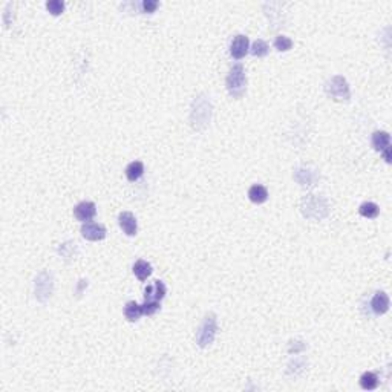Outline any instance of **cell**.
Wrapping results in <instances>:
<instances>
[{
	"instance_id": "7",
	"label": "cell",
	"mask_w": 392,
	"mask_h": 392,
	"mask_svg": "<svg viewBox=\"0 0 392 392\" xmlns=\"http://www.w3.org/2000/svg\"><path fill=\"white\" fill-rule=\"evenodd\" d=\"M248 49H250V42H248V37L247 36H244V34H238L232 44H230V54L233 58H242L247 56L248 52Z\"/></svg>"
},
{
	"instance_id": "16",
	"label": "cell",
	"mask_w": 392,
	"mask_h": 392,
	"mask_svg": "<svg viewBox=\"0 0 392 392\" xmlns=\"http://www.w3.org/2000/svg\"><path fill=\"white\" fill-rule=\"evenodd\" d=\"M141 316H142V306L140 304H136L135 300H130V302L126 304V306H124V317L128 318L129 322H136Z\"/></svg>"
},
{
	"instance_id": "5",
	"label": "cell",
	"mask_w": 392,
	"mask_h": 392,
	"mask_svg": "<svg viewBox=\"0 0 392 392\" xmlns=\"http://www.w3.org/2000/svg\"><path fill=\"white\" fill-rule=\"evenodd\" d=\"M325 92L334 98L336 102H348L350 96H351V92H350V86L346 83V80L343 78L342 76H336L332 77L326 84H325Z\"/></svg>"
},
{
	"instance_id": "3",
	"label": "cell",
	"mask_w": 392,
	"mask_h": 392,
	"mask_svg": "<svg viewBox=\"0 0 392 392\" xmlns=\"http://www.w3.org/2000/svg\"><path fill=\"white\" fill-rule=\"evenodd\" d=\"M216 331H218V320L216 316L213 312H208L204 317V322L200 326L198 332H196V343L201 348H207L208 345H212L214 337H216Z\"/></svg>"
},
{
	"instance_id": "20",
	"label": "cell",
	"mask_w": 392,
	"mask_h": 392,
	"mask_svg": "<svg viewBox=\"0 0 392 392\" xmlns=\"http://www.w3.org/2000/svg\"><path fill=\"white\" fill-rule=\"evenodd\" d=\"M252 54L253 56H256V57H265L266 54H268V44H266V42H264V40H256L253 44H252Z\"/></svg>"
},
{
	"instance_id": "21",
	"label": "cell",
	"mask_w": 392,
	"mask_h": 392,
	"mask_svg": "<svg viewBox=\"0 0 392 392\" xmlns=\"http://www.w3.org/2000/svg\"><path fill=\"white\" fill-rule=\"evenodd\" d=\"M274 48L280 52L290 51V49L292 48V40L286 36H278L276 40H274Z\"/></svg>"
},
{
	"instance_id": "19",
	"label": "cell",
	"mask_w": 392,
	"mask_h": 392,
	"mask_svg": "<svg viewBox=\"0 0 392 392\" xmlns=\"http://www.w3.org/2000/svg\"><path fill=\"white\" fill-rule=\"evenodd\" d=\"M378 212H380V208H378V206L374 204V202H363V204L358 207V213H360L362 216H364V218H370V219L378 216Z\"/></svg>"
},
{
	"instance_id": "22",
	"label": "cell",
	"mask_w": 392,
	"mask_h": 392,
	"mask_svg": "<svg viewBox=\"0 0 392 392\" xmlns=\"http://www.w3.org/2000/svg\"><path fill=\"white\" fill-rule=\"evenodd\" d=\"M46 10L52 16H60L64 11V2H62V0H49V2H46Z\"/></svg>"
},
{
	"instance_id": "23",
	"label": "cell",
	"mask_w": 392,
	"mask_h": 392,
	"mask_svg": "<svg viewBox=\"0 0 392 392\" xmlns=\"http://www.w3.org/2000/svg\"><path fill=\"white\" fill-rule=\"evenodd\" d=\"M141 306H142V314L152 316L160 310V302L158 300H146Z\"/></svg>"
},
{
	"instance_id": "6",
	"label": "cell",
	"mask_w": 392,
	"mask_h": 392,
	"mask_svg": "<svg viewBox=\"0 0 392 392\" xmlns=\"http://www.w3.org/2000/svg\"><path fill=\"white\" fill-rule=\"evenodd\" d=\"M52 288H54L52 274L48 273V272H42L36 279V298L40 302H46L49 298H51Z\"/></svg>"
},
{
	"instance_id": "2",
	"label": "cell",
	"mask_w": 392,
	"mask_h": 392,
	"mask_svg": "<svg viewBox=\"0 0 392 392\" xmlns=\"http://www.w3.org/2000/svg\"><path fill=\"white\" fill-rule=\"evenodd\" d=\"M247 88V76L242 64H234L227 76V89L233 98H240Z\"/></svg>"
},
{
	"instance_id": "25",
	"label": "cell",
	"mask_w": 392,
	"mask_h": 392,
	"mask_svg": "<svg viewBox=\"0 0 392 392\" xmlns=\"http://www.w3.org/2000/svg\"><path fill=\"white\" fill-rule=\"evenodd\" d=\"M383 152V158L386 162H390V147H386V149L382 150Z\"/></svg>"
},
{
	"instance_id": "10",
	"label": "cell",
	"mask_w": 392,
	"mask_h": 392,
	"mask_svg": "<svg viewBox=\"0 0 392 392\" xmlns=\"http://www.w3.org/2000/svg\"><path fill=\"white\" fill-rule=\"evenodd\" d=\"M74 214H76V218L78 220H82V222H88V220H90L96 214V207H95L94 202L83 201V202L76 206V208H74Z\"/></svg>"
},
{
	"instance_id": "17",
	"label": "cell",
	"mask_w": 392,
	"mask_h": 392,
	"mask_svg": "<svg viewBox=\"0 0 392 392\" xmlns=\"http://www.w3.org/2000/svg\"><path fill=\"white\" fill-rule=\"evenodd\" d=\"M372 147L376 150H383L386 147H389V142H390V136L388 132H383V130H377L372 134Z\"/></svg>"
},
{
	"instance_id": "13",
	"label": "cell",
	"mask_w": 392,
	"mask_h": 392,
	"mask_svg": "<svg viewBox=\"0 0 392 392\" xmlns=\"http://www.w3.org/2000/svg\"><path fill=\"white\" fill-rule=\"evenodd\" d=\"M248 198L254 204H262V202H265L268 200V190L264 186H260V184H254L248 190Z\"/></svg>"
},
{
	"instance_id": "18",
	"label": "cell",
	"mask_w": 392,
	"mask_h": 392,
	"mask_svg": "<svg viewBox=\"0 0 392 392\" xmlns=\"http://www.w3.org/2000/svg\"><path fill=\"white\" fill-rule=\"evenodd\" d=\"M360 386L364 389V390H374L377 386H378V377L377 374L368 371L364 374H362L360 377Z\"/></svg>"
},
{
	"instance_id": "24",
	"label": "cell",
	"mask_w": 392,
	"mask_h": 392,
	"mask_svg": "<svg viewBox=\"0 0 392 392\" xmlns=\"http://www.w3.org/2000/svg\"><path fill=\"white\" fill-rule=\"evenodd\" d=\"M141 6H142L144 12H155L156 8H158V2L156 0H144Z\"/></svg>"
},
{
	"instance_id": "8",
	"label": "cell",
	"mask_w": 392,
	"mask_h": 392,
	"mask_svg": "<svg viewBox=\"0 0 392 392\" xmlns=\"http://www.w3.org/2000/svg\"><path fill=\"white\" fill-rule=\"evenodd\" d=\"M118 224H120L121 230L124 232L128 236H135L136 232H138L136 218L130 212H121L120 216H118Z\"/></svg>"
},
{
	"instance_id": "11",
	"label": "cell",
	"mask_w": 392,
	"mask_h": 392,
	"mask_svg": "<svg viewBox=\"0 0 392 392\" xmlns=\"http://www.w3.org/2000/svg\"><path fill=\"white\" fill-rule=\"evenodd\" d=\"M371 308L376 314H384L389 310V298L384 291H377L372 300H371Z\"/></svg>"
},
{
	"instance_id": "12",
	"label": "cell",
	"mask_w": 392,
	"mask_h": 392,
	"mask_svg": "<svg viewBox=\"0 0 392 392\" xmlns=\"http://www.w3.org/2000/svg\"><path fill=\"white\" fill-rule=\"evenodd\" d=\"M146 300H161L166 296V285L161 280H155L154 285H149L144 290Z\"/></svg>"
},
{
	"instance_id": "9",
	"label": "cell",
	"mask_w": 392,
	"mask_h": 392,
	"mask_svg": "<svg viewBox=\"0 0 392 392\" xmlns=\"http://www.w3.org/2000/svg\"><path fill=\"white\" fill-rule=\"evenodd\" d=\"M82 234L88 240H102L106 238V228L95 222H86L82 227Z\"/></svg>"
},
{
	"instance_id": "4",
	"label": "cell",
	"mask_w": 392,
	"mask_h": 392,
	"mask_svg": "<svg viewBox=\"0 0 392 392\" xmlns=\"http://www.w3.org/2000/svg\"><path fill=\"white\" fill-rule=\"evenodd\" d=\"M302 212L310 219H322L328 214V206L324 198L316 194H308L302 201Z\"/></svg>"
},
{
	"instance_id": "14",
	"label": "cell",
	"mask_w": 392,
	"mask_h": 392,
	"mask_svg": "<svg viewBox=\"0 0 392 392\" xmlns=\"http://www.w3.org/2000/svg\"><path fill=\"white\" fill-rule=\"evenodd\" d=\"M126 178L130 181V182H135V181H138L141 176H142V174H144V164L141 162V161H134V162H130L128 167H126Z\"/></svg>"
},
{
	"instance_id": "1",
	"label": "cell",
	"mask_w": 392,
	"mask_h": 392,
	"mask_svg": "<svg viewBox=\"0 0 392 392\" xmlns=\"http://www.w3.org/2000/svg\"><path fill=\"white\" fill-rule=\"evenodd\" d=\"M212 116V106L210 102H207L206 96H198L192 104V114H190V121L193 129H204Z\"/></svg>"
},
{
	"instance_id": "15",
	"label": "cell",
	"mask_w": 392,
	"mask_h": 392,
	"mask_svg": "<svg viewBox=\"0 0 392 392\" xmlns=\"http://www.w3.org/2000/svg\"><path fill=\"white\" fill-rule=\"evenodd\" d=\"M134 274L140 279V280H146L152 274V265L147 262V260H136L135 265H134Z\"/></svg>"
}]
</instances>
